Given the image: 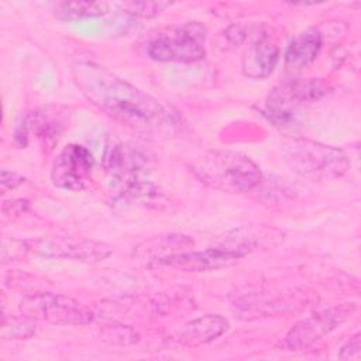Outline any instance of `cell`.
Returning a JSON list of instances; mask_svg holds the SVG:
<instances>
[{
	"label": "cell",
	"instance_id": "obj_1",
	"mask_svg": "<svg viewBox=\"0 0 361 361\" xmlns=\"http://www.w3.org/2000/svg\"><path fill=\"white\" fill-rule=\"evenodd\" d=\"M72 75L82 94L93 106L127 128L165 138L180 131L179 118L158 99L110 69L92 61H79L73 63Z\"/></svg>",
	"mask_w": 361,
	"mask_h": 361
},
{
	"label": "cell",
	"instance_id": "obj_2",
	"mask_svg": "<svg viewBox=\"0 0 361 361\" xmlns=\"http://www.w3.org/2000/svg\"><path fill=\"white\" fill-rule=\"evenodd\" d=\"M192 173L206 186L243 193L252 190L261 182L259 166L245 154L231 149H210L190 165Z\"/></svg>",
	"mask_w": 361,
	"mask_h": 361
},
{
	"label": "cell",
	"instance_id": "obj_3",
	"mask_svg": "<svg viewBox=\"0 0 361 361\" xmlns=\"http://www.w3.org/2000/svg\"><path fill=\"white\" fill-rule=\"evenodd\" d=\"M283 155L292 171L310 179L340 178L350 166L341 149L303 138L288 141L283 145Z\"/></svg>",
	"mask_w": 361,
	"mask_h": 361
},
{
	"label": "cell",
	"instance_id": "obj_4",
	"mask_svg": "<svg viewBox=\"0 0 361 361\" xmlns=\"http://www.w3.org/2000/svg\"><path fill=\"white\" fill-rule=\"evenodd\" d=\"M206 27L190 21L158 32L147 42L145 51L154 61L192 63L206 56Z\"/></svg>",
	"mask_w": 361,
	"mask_h": 361
},
{
	"label": "cell",
	"instance_id": "obj_5",
	"mask_svg": "<svg viewBox=\"0 0 361 361\" xmlns=\"http://www.w3.org/2000/svg\"><path fill=\"white\" fill-rule=\"evenodd\" d=\"M20 310L24 316L58 326H85L94 319V313L79 300L51 292H34L24 296Z\"/></svg>",
	"mask_w": 361,
	"mask_h": 361
},
{
	"label": "cell",
	"instance_id": "obj_6",
	"mask_svg": "<svg viewBox=\"0 0 361 361\" xmlns=\"http://www.w3.org/2000/svg\"><path fill=\"white\" fill-rule=\"evenodd\" d=\"M27 252L44 258L71 259L79 262H102L110 257L109 244L76 235H42L24 240Z\"/></svg>",
	"mask_w": 361,
	"mask_h": 361
},
{
	"label": "cell",
	"instance_id": "obj_7",
	"mask_svg": "<svg viewBox=\"0 0 361 361\" xmlns=\"http://www.w3.org/2000/svg\"><path fill=\"white\" fill-rule=\"evenodd\" d=\"M247 252L223 240L203 251H180L155 259V265L185 272H209L227 268L238 262Z\"/></svg>",
	"mask_w": 361,
	"mask_h": 361
},
{
	"label": "cell",
	"instance_id": "obj_8",
	"mask_svg": "<svg viewBox=\"0 0 361 361\" xmlns=\"http://www.w3.org/2000/svg\"><path fill=\"white\" fill-rule=\"evenodd\" d=\"M355 310V303L337 305L298 322L285 336V344L290 350H305L341 326Z\"/></svg>",
	"mask_w": 361,
	"mask_h": 361
},
{
	"label": "cell",
	"instance_id": "obj_9",
	"mask_svg": "<svg viewBox=\"0 0 361 361\" xmlns=\"http://www.w3.org/2000/svg\"><path fill=\"white\" fill-rule=\"evenodd\" d=\"M93 157L80 144H68L55 157L51 168L52 183L63 190H83L92 180Z\"/></svg>",
	"mask_w": 361,
	"mask_h": 361
},
{
	"label": "cell",
	"instance_id": "obj_10",
	"mask_svg": "<svg viewBox=\"0 0 361 361\" xmlns=\"http://www.w3.org/2000/svg\"><path fill=\"white\" fill-rule=\"evenodd\" d=\"M326 92L327 86L320 79L286 82L271 90L267 99V111L275 123H286L299 104L319 100Z\"/></svg>",
	"mask_w": 361,
	"mask_h": 361
},
{
	"label": "cell",
	"instance_id": "obj_11",
	"mask_svg": "<svg viewBox=\"0 0 361 361\" xmlns=\"http://www.w3.org/2000/svg\"><path fill=\"white\" fill-rule=\"evenodd\" d=\"M278 61V45L262 35L245 49L241 59V71L250 79H265L275 71Z\"/></svg>",
	"mask_w": 361,
	"mask_h": 361
},
{
	"label": "cell",
	"instance_id": "obj_12",
	"mask_svg": "<svg viewBox=\"0 0 361 361\" xmlns=\"http://www.w3.org/2000/svg\"><path fill=\"white\" fill-rule=\"evenodd\" d=\"M230 327L221 314H206L188 322L176 334L178 341L186 347H199L217 340Z\"/></svg>",
	"mask_w": 361,
	"mask_h": 361
},
{
	"label": "cell",
	"instance_id": "obj_13",
	"mask_svg": "<svg viewBox=\"0 0 361 361\" xmlns=\"http://www.w3.org/2000/svg\"><path fill=\"white\" fill-rule=\"evenodd\" d=\"M322 34L316 28H307L290 41L285 52V66L298 72L309 66L322 49Z\"/></svg>",
	"mask_w": 361,
	"mask_h": 361
},
{
	"label": "cell",
	"instance_id": "obj_14",
	"mask_svg": "<svg viewBox=\"0 0 361 361\" xmlns=\"http://www.w3.org/2000/svg\"><path fill=\"white\" fill-rule=\"evenodd\" d=\"M24 137L34 134L35 138L47 141H55L63 130V120L56 111H49L48 109L37 110L28 114L23 124Z\"/></svg>",
	"mask_w": 361,
	"mask_h": 361
},
{
	"label": "cell",
	"instance_id": "obj_15",
	"mask_svg": "<svg viewBox=\"0 0 361 361\" xmlns=\"http://www.w3.org/2000/svg\"><path fill=\"white\" fill-rule=\"evenodd\" d=\"M110 4L106 1H59L54 4V14L65 21L94 18L109 13Z\"/></svg>",
	"mask_w": 361,
	"mask_h": 361
},
{
	"label": "cell",
	"instance_id": "obj_16",
	"mask_svg": "<svg viewBox=\"0 0 361 361\" xmlns=\"http://www.w3.org/2000/svg\"><path fill=\"white\" fill-rule=\"evenodd\" d=\"M35 333V326L31 317H11L10 322L3 319L1 337L6 340H25Z\"/></svg>",
	"mask_w": 361,
	"mask_h": 361
},
{
	"label": "cell",
	"instance_id": "obj_17",
	"mask_svg": "<svg viewBox=\"0 0 361 361\" xmlns=\"http://www.w3.org/2000/svg\"><path fill=\"white\" fill-rule=\"evenodd\" d=\"M127 14L135 16V17H155L161 11H164L166 7L171 6V3L166 1H126L118 4Z\"/></svg>",
	"mask_w": 361,
	"mask_h": 361
},
{
	"label": "cell",
	"instance_id": "obj_18",
	"mask_svg": "<svg viewBox=\"0 0 361 361\" xmlns=\"http://www.w3.org/2000/svg\"><path fill=\"white\" fill-rule=\"evenodd\" d=\"M360 350H361V334L355 333L340 348L338 358H341V360H360Z\"/></svg>",
	"mask_w": 361,
	"mask_h": 361
},
{
	"label": "cell",
	"instance_id": "obj_19",
	"mask_svg": "<svg viewBox=\"0 0 361 361\" xmlns=\"http://www.w3.org/2000/svg\"><path fill=\"white\" fill-rule=\"evenodd\" d=\"M23 182H24V178L21 175H18L17 172L7 171V169L1 171V180H0V183H1V192L3 193H6L7 190L16 189Z\"/></svg>",
	"mask_w": 361,
	"mask_h": 361
},
{
	"label": "cell",
	"instance_id": "obj_20",
	"mask_svg": "<svg viewBox=\"0 0 361 361\" xmlns=\"http://www.w3.org/2000/svg\"><path fill=\"white\" fill-rule=\"evenodd\" d=\"M244 39H245V31L241 25H231L224 32V42L227 41V45L230 47H237L243 44Z\"/></svg>",
	"mask_w": 361,
	"mask_h": 361
}]
</instances>
